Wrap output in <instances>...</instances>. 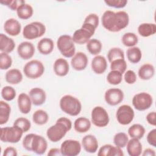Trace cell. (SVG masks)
<instances>
[{
	"label": "cell",
	"instance_id": "14",
	"mask_svg": "<svg viewBox=\"0 0 156 156\" xmlns=\"http://www.w3.org/2000/svg\"><path fill=\"white\" fill-rule=\"evenodd\" d=\"M105 102L110 105L115 106L120 104L124 99L123 91L117 88H112L107 90L104 94Z\"/></svg>",
	"mask_w": 156,
	"mask_h": 156
},
{
	"label": "cell",
	"instance_id": "37",
	"mask_svg": "<svg viewBox=\"0 0 156 156\" xmlns=\"http://www.w3.org/2000/svg\"><path fill=\"white\" fill-rule=\"evenodd\" d=\"M122 74L116 70H111L107 76V80L111 85H118L122 82Z\"/></svg>",
	"mask_w": 156,
	"mask_h": 156
},
{
	"label": "cell",
	"instance_id": "7",
	"mask_svg": "<svg viewBox=\"0 0 156 156\" xmlns=\"http://www.w3.org/2000/svg\"><path fill=\"white\" fill-rule=\"evenodd\" d=\"M23 133L22 129L16 126L1 127L0 139L2 142L17 143L21 140Z\"/></svg>",
	"mask_w": 156,
	"mask_h": 156
},
{
	"label": "cell",
	"instance_id": "47",
	"mask_svg": "<svg viewBox=\"0 0 156 156\" xmlns=\"http://www.w3.org/2000/svg\"><path fill=\"white\" fill-rule=\"evenodd\" d=\"M125 82L128 84H133L136 81V75L132 70L127 71L124 76Z\"/></svg>",
	"mask_w": 156,
	"mask_h": 156
},
{
	"label": "cell",
	"instance_id": "24",
	"mask_svg": "<svg viewBox=\"0 0 156 156\" xmlns=\"http://www.w3.org/2000/svg\"><path fill=\"white\" fill-rule=\"evenodd\" d=\"M126 146L127 153L130 156H139L141 154L142 144L138 139L132 138L128 141Z\"/></svg>",
	"mask_w": 156,
	"mask_h": 156
},
{
	"label": "cell",
	"instance_id": "45",
	"mask_svg": "<svg viewBox=\"0 0 156 156\" xmlns=\"http://www.w3.org/2000/svg\"><path fill=\"white\" fill-rule=\"evenodd\" d=\"M104 2L107 5L116 9L124 8L127 4L126 0H105Z\"/></svg>",
	"mask_w": 156,
	"mask_h": 156
},
{
	"label": "cell",
	"instance_id": "10",
	"mask_svg": "<svg viewBox=\"0 0 156 156\" xmlns=\"http://www.w3.org/2000/svg\"><path fill=\"white\" fill-rule=\"evenodd\" d=\"M92 123L98 127H104L109 122V116L105 108L101 106H96L91 111Z\"/></svg>",
	"mask_w": 156,
	"mask_h": 156
},
{
	"label": "cell",
	"instance_id": "33",
	"mask_svg": "<svg viewBox=\"0 0 156 156\" xmlns=\"http://www.w3.org/2000/svg\"><path fill=\"white\" fill-rule=\"evenodd\" d=\"M145 133L144 127L140 124H134L128 129V134L131 138L141 139Z\"/></svg>",
	"mask_w": 156,
	"mask_h": 156
},
{
	"label": "cell",
	"instance_id": "49",
	"mask_svg": "<svg viewBox=\"0 0 156 156\" xmlns=\"http://www.w3.org/2000/svg\"><path fill=\"white\" fill-rule=\"evenodd\" d=\"M112 147V145L109 144L102 146L99 149L98 155L99 156H109Z\"/></svg>",
	"mask_w": 156,
	"mask_h": 156
},
{
	"label": "cell",
	"instance_id": "12",
	"mask_svg": "<svg viewBox=\"0 0 156 156\" xmlns=\"http://www.w3.org/2000/svg\"><path fill=\"white\" fill-rule=\"evenodd\" d=\"M135 113L129 105H122L117 110L116 117L118 122L121 125H128L133 119Z\"/></svg>",
	"mask_w": 156,
	"mask_h": 156
},
{
	"label": "cell",
	"instance_id": "38",
	"mask_svg": "<svg viewBox=\"0 0 156 156\" xmlns=\"http://www.w3.org/2000/svg\"><path fill=\"white\" fill-rule=\"evenodd\" d=\"M129 141L128 136L124 132L117 133L113 137V143L116 146L120 148L124 147Z\"/></svg>",
	"mask_w": 156,
	"mask_h": 156
},
{
	"label": "cell",
	"instance_id": "4",
	"mask_svg": "<svg viewBox=\"0 0 156 156\" xmlns=\"http://www.w3.org/2000/svg\"><path fill=\"white\" fill-rule=\"evenodd\" d=\"M59 104L61 110L70 116L78 115L82 110L80 101L69 94L63 96L60 99Z\"/></svg>",
	"mask_w": 156,
	"mask_h": 156
},
{
	"label": "cell",
	"instance_id": "29",
	"mask_svg": "<svg viewBox=\"0 0 156 156\" xmlns=\"http://www.w3.org/2000/svg\"><path fill=\"white\" fill-rule=\"evenodd\" d=\"M138 32L143 37H149L155 34L156 25L155 23H142L138 27Z\"/></svg>",
	"mask_w": 156,
	"mask_h": 156
},
{
	"label": "cell",
	"instance_id": "32",
	"mask_svg": "<svg viewBox=\"0 0 156 156\" xmlns=\"http://www.w3.org/2000/svg\"><path fill=\"white\" fill-rule=\"evenodd\" d=\"M11 112V107L5 101H0V124L3 125L9 121Z\"/></svg>",
	"mask_w": 156,
	"mask_h": 156
},
{
	"label": "cell",
	"instance_id": "53",
	"mask_svg": "<svg viewBox=\"0 0 156 156\" xmlns=\"http://www.w3.org/2000/svg\"><path fill=\"white\" fill-rule=\"evenodd\" d=\"M142 155L143 156H155V152L154 149H151V148H147L146 149H145L143 152V153L142 154Z\"/></svg>",
	"mask_w": 156,
	"mask_h": 156
},
{
	"label": "cell",
	"instance_id": "43",
	"mask_svg": "<svg viewBox=\"0 0 156 156\" xmlns=\"http://www.w3.org/2000/svg\"><path fill=\"white\" fill-rule=\"evenodd\" d=\"M12 65V59L7 53L1 52L0 54V68L2 70L7 69Z\"/></svg>",
	"mask_w": 156,
	"mask_h": 156
},
{
	"label": "cell",
	"instance_id": "44",
	"mask_svg": "<svg viewBox=\"0 0 156 156\" xmlns=\"http://www.w3.org/2000/svg\"><path fill=\"white\" fill-rule=\"evenodd\" d=\"M0 2L8 7L12 10H16L20 5L26 3L23 0H1Z\"/></svg>",
	"mask_w": 156,
	"mask_h": 156
},
{
	"label": "cell",
	"instance_id": "20",
	"mask_svg": "<svg viewBox=\"0 0 156 156\" xmlns=\"http://www.w3.org/2000/svg\"><path fill=\"white\" fill-rule=\"evenodd\" d=\"M82 145L86 152L95 153L98 148V141L94 135H87L82 139Z\"/></svg>",
	"mask_w": 156,
	"mask_h": 156
},
{
	"label": "cell",
	"instance_id": "16",
	"mask_svg": "<svg viewBox=\"0 0 156 156\" xmlns=\"http://www.w3.org/2000/svg\"><path fill=\"white\" fill-rule=\"evenodd\" d=\"M88 59L87 55L82 52H77L71 60V65L73 68L76 71L85 69L88 65Z\"/></svg>",
	"mask_w": 156,
	"mask_h": 156
},
{
	"label": "cell",
	"instance_id": "3",
	"mask_svg": "<svg viewBox=\"0 0 156 156\" xmlns=\"http://www.w3.org/2000/svg\"><path fill=\"white\" fill-rule=\"evenodd\" d=\"M23 147L34 153L43 154L48 148V143L46 139L41 135L35 133H29L26 135L23 140Z\"/></svg>",
	"mask_w": 156,
	"mask_h": 156
},
{
	"label": "cell",
	"instance_id": "31",
	"mask_svg": "<svg viewBox=\"0 0 156 156\" xmlns=\"http://www.w3.org/2000/svg\"><path fill=\"white\" fill-rule=\"evenodd\" d=\"M127 58L132 63H138L142 57V53L140 49L136 46L129 48L126 51Z\"/></svg>",
	"mask_w": 156,
	"mask_h": 156
},
{
	"label": "cell",
	"instance_id": "13",
	"mask_svg": "<svg viewBox=\"0 0 156 156\" xmlns=\"http://www.w3.org/2000/svg\"><path fill=\"white\" fill-rule=\"evenodd\" d=\"M60 151L62 155L76 156L81 151V144L77 140H66L61 144Z\"/></svg>",
	"mask_w": 156,
	"mask_h": 156
},
{
	"label": "cell",
	"instance_id": "22",
	"mask_svg": "<svg viewBox=\"0 0 156 156\" xmlns=\"http://www.w3.org/2000/svg\"><path fill=\"white\" fill-rule=\"evenodd\" d=\"M55 74L60 77H63L68 74L69 66L68 61L63 58H57L53 65Z\"/></svg>",
	"mask_w": 156,
	"mask_h": 156
},
{
	"label": "cell",
	"instance_id": "27",
	"mask_svg": "<svg viewBox=\"0 0 156 156\" xmlns=\"http://www.w3.org/2000/svg\"><path fill=\"white\" fill-rule=\"evenodd\" d=\"M138 74L139 77L142 80H149L155 74L154 66L149 63L144 64L139 68Z\"/></svg>",
	"mask_w": 156,
	"mask_h": 156
},
{
	"label": "cell",
	"instance_id": "35",
	"mask_svg": "<svg viewBox=\"0 0 156 156\" xmlns=\"http://www.w3.org/2000/svg\"><path fill=\"white\" fill-rule=\"evenodd\" d=\"M49 119V116L47 112L43 110H37L32 115V120L37 125L45 124Z\"/></svg>",
	"mask_w": 156,
	"mask_h": 156
},
{
	"label": "cell",
	"instance_id": "2",
	"mask_svg": "<svg viewBox=\"0 0 156 156\" xmlns=\"http://www.w3.org/2000/svg\"><path fill=\"white\" fill-rule=\"evenodd\" d=\"M71 127V121L67 118L61 117L56 121L54 125L48 129L46 135L51 141L56 143L61 140Z\"/></svg>",
	"mask_w": 156,
	"mask_h": 156
},
{
	"label": "cell",
	"instance_id": "26",
	"mask_svg": "<svg viewBox=\"0 0 156 156\" xmlns=\"http://www.w3.org/2000/svg\"><path fill=\"white\" fill-rule=\"evenodd\" d=\"M23 74L18 69H11L9 70L5 76V80L11 85H16L20 83L23 80Z\"/></svg>",
	"mask_w": 156,
	"mask_h": 156
},
{
	"label": "cell",
	"instance_id": "28",
	"mask_svg": "<svg viewBox=\"0 0 156 156\" xmlns=\"http://www.w3.org/2000/svg\"><path fill=\"white\" fill-rule=\"evenodd\" d=\"M91 127L90 121L85 117H79L74 122V128L79 133H85Z\"/></svg>",
	"mask_w": 156,
	"mask_h": 156
},
{
	"label": "cell",
	"instance_id": "40",
	"mask_svg": "<svg viewBox=\"0 0 156 156\" xmlns=\"http://www.w3.org/2000/svg\"><path fill=\"white\" fill-rule=\"evenodd\" d=\"M107 58L110 63L116 59H124V51L119 48H111L107 53Z\"/></svg>",
	"mask_w": 156,
	"mask_h": 156
},
{
	"label": "cell",
	"instance_id": "50",
	"mask_svg": "<svg viewBox=\"0 0 156 156\" xmlns=\"http://www.w3.org/2000/svg\"><path fill=\"white\" fill-rule=\"evenodd\" d=\"M18 155L17 150L12 146L6 147L3 152V156H16Z\"/></svg>",
	"mask_w": 156,
	"mask_h": 156
},
{
	"label": "cell",
	"instance_id": "34",
	"mask_svg": "<svg viewBox=\"0 0 156 156\" xmlns=\"http://www.w3.org/2000/svg\"><path fill=\"white\" fill-rule=\"evenodd\" d=\"M88 51L92 55H98L101 51L102 45L101 42L96 38L90 39L86 45Z\"/></svg>",
	"mask_w": 156,
	"mask_h": 156
},
{
	"label": "cell",
	"instance_id": "21",
	"mask_svg": "<svg viewBox=\"0 0 156 156\" xmlns=\"http://www.w3.org/2000/svg\"><path fill=\"white\" fill-rule=\"evenodd\" d=\"M18 107L21 113L23 114H27L31 110L32 101L27 94L22 93L19 94L17 99Z\"/></svg>",
	"mask_w": 156,
	"mask_h": 156
},
{
	"label": "cell",
	"instance_id": "11",
	"mask_svg": "<svg viewBox=\"0 0 156 156\" xmlns=\"http://www.w3.org/2000/svg\"><path fill=\"white\" fill-rule=\"evenodd\" d=\"M153 103L152 96L146 92L136 94L132 98V104L138 111H144L149 108Z\"/></svg>",
	"mask_w": 156,
	"mask_h": 156
},
{
	"label": "cell",
	"instance_id": "51",
	"mask_svg": "<svg viewBox=\"0 0 156 156\" xmlns=\"http://www.w3.org/2000/svg\"><path fill=\"white\" fill-rule=\"evenodd\" d=\"M155 118H156V113L155 112H152L149 113L147 116H146V121L147 122L151 124V126H155L156 125V121H155Z\"/></svg>",
	"mask_w": 156,
	"mask_h": 156
},
{
	"label": "cell",
	"instance_id": "15",
	"mask_svg": "<svg viewBox=\"0 0 156 156\" xmlns=\"http://www.w3.org/2000/svg\"><path fill=\"white\" fill-rule=\"evenodd\" d=\"M35 47L34 44L29 41L21 42L17 48L18 55L23 60L31 58L35 54Z\"/></svg>",
	"mask_w": 156,
	"mask_h": 156
},
{
	"label": "cell",
	"instance_id": "46",
	"mask_svg": "<svg viewBox=\"0 0 156 156\" xmlns=\"http://www.w3.org/2000/svg\"><path fill=\"white\" fill-rule=\"evenodd\" d=\"M83 23L91 24L96 29L99 25V16L96 13H90L86 16Z\"/></svg>",
	"mask_w": 156,
	"mask_h": 156
},
{
	"label": "cell",
	"instance_id": "52",
	"mask_svg": "<svg viewBox=\"0 0 156 156\" xmlns=\"http://www.w3.org/2000/svg\"><path fill=\"white\" fill-rule=\"evenodd\" d=\"M60 155H62L60 149H58V148H52L49 151L48 153V155H51V156Z\"/></svg>",
	"mask_w": 156,
	"mask_h": 156
},
{
	"label": "cell",
	"instance_id": "9",
	"mask_svg": "<svg viewBox=\"0 0 156 156\" xmlns=\"http://www.w3.org/2000/svg\"><path fill=\"white\" fill-rule=\"evenodd\" d=\"M44 72V66L41 62L32 60L26 63L23 68L24 75L29 79H36L40 77Z\"/></svg>",
	"mask_w": 156,
	"mask_h": 156
},
{
	"label": "cell",
	"instance_id": "39",
	"mask_svg": "<svg viewBox=\"0 0 156 156\" xmlns=\"http://www.w3.org/2000/svg\"><path fill=\"white\" fill-rule=\"evenodd\" d=\"M127 66V63L124 59H116L110 62L111 70H116L122 74L126 71Z\"/></svg>",
	"mask_w": 156,
	"mask_h": 156
},
{
	"label": "cell",
	"instance_id": "17",
	"mask_svg": "<svg viewBox=\"0 0 156 156\" xmlns=\"http://www.w3.org/2000/svg\"><path fill=\"white\" fill-rule=\"evenodd\" d=\"M29 97L34 105L39 106L43 105L46 99L45 91L41 88L35 87L32 88L29 92Z\"/></svg>",
	"mask_w": 156,
	"mask_h": 156
},
{
	"label": "cell",
	"instance_id": "36",
	"mask_svg": "<svg viewBox=\"0 0 156 156\" xmlns=\"http://www.w3.org/2000/svg\"><path fill=\"white\" fill-rule=\"evenodd\" d=\"M122 43L127 47H133L135 46L138 41L137 35L132 32H127L123 35L122 37Z\"/></svg>",
	"mask_w": 156,
	"mask_h": 156
},
{
	"label": "cell",
	"instance_id": "25",
	"mask_svg": "<svg viewBox=\"0 0 156 156\" xmlns=\"http://www.w3.org/2000/svg\"><path fill=\"white\" fill-rule=\"evenodd\" d=\"M15 47L14 40L4 34H0V50L2 52L10 53L12 52Z\"/></svg>",
	"mask_w": 156,
	"mask_h": 156
},
{
	"label": "cell",
	"instance_id": "5",
	"mask_svg": "<svg viewBox=\"0 0 156 156\" xmlns=\"http://www.w3.org/2000/svg\"><path fill=\"white\" fill-rule=\"evenodd\" d=\"M57 47L62 55L65 57L71 58L76 54L74 42L72 37L69 35L60 36L57 41Z\"/></svg>",
	"mask_w": 156,
	"mask_h": 156
},
{
	"label": "cell",
	"instance_id": "6",
	"mask_svg": "<svg viewBox=\"0 0 156 156\" xmlns=\"http://www.w3.org/2000/svg\"><path fill=\"white\" fill-rule=\"evenodd\" d=\"M96 28L91 24L83 23L81 28L76 30L73 35V41L79 44L87 43L94 34Z\"/></svg>",
	"mask_w": 156,
	"mask_h": 156
},
{
	"label": "cell",
	"instance_id": "19",
	"mask_svg": "<svg viewBox=\"0 0 156 156\" xmlns=\"http://www.w3.org/2000/svg\"><path fill=\"white\" fill-rule=\"evenodd\" d=\"M4 31L11 36H17L21 32V26L20 22L15 18L8 19L4 24Z\"/></svg>",
	"mask_w": 156,
	"mask_h": 156
},
{
	"label": "cell",
	"instance_id": "30",
	"mask_svg": "<svg viewBox=\"0 0 156 156\" xmlns=\"http://www.w3.org/2000/svg\"><path fill=\"white\" fill-rule=\"evenodd\" d=\"M34 13L32 7L29 4H23L18 7L16 10L18 17L21 20H27L30 18Z\"/></svg>",
	"mask_w": 156,
	"mask_h": 156
},
{
	"label": "cell",
	"instance_id": "18",
	"mask_svg": "<svg viewBox=\"0 0 156 156\" xmlns=\"http://www.w3.org/2000/svg\"><path fill=\"white\" fill-rule=\"evenodd\" d=\"M91 66L92 70L97 74H103L107 68V62L106 58L100 55L95 56L91 60Z\"/></svg>",
	"mask_w": 156,
	"mask_h": 156
},
{
	"label": "cell",
	"instance_id": "1",
	"mask_svg": "<svg viewBox=\"0 0 156 156\" xmlns=\"http://www.w3.org/2000/svg\"><path fill=\"white\" fill-rule=\"evenodd\" d=\"M101 22L103 27L107 30L117 32L128 26L129 17L128 13L124 11L114 12L106 10L102 16Z\"/></svg>",
	"mask_w": 156,
	"mask_h": 156
},
{
	"label": "cell",
	"instance_id": "48",
	"mask_svg": "<svg viewBox=\"0 0 156 156\" xmlns=\"http://www.w3.org/2000/svg\"><path fill=\"white\" fill-rule=\"evenodd\" d=\"M146 140L147 143L152 146L156 147V129L151 130L147 135Z\"/></svg>",
	"mask_w": 156,
	"mask_h": 156
},
{
	"label": "cell",
	"instance_id": "23",
	"mask_svg": "<svg viewBox=\"0 0 156 156\" xmlns=\"http://www.w3.org/2000/svg\"><path fill=\"white\" fill-rule=\"evenodd\" d=\"M54 48V41L49 38H43L41 39L37 44L38 51L43 55H48L51 54L53 51Z\"/></svg>",
	"mask_w": 156,
	"mask_h": 156
},
{
	"label": "cell",
	"instance_id": "8",
	"mask_svg": "<svg viewBox=\"0 0 156 156\" xmlns=\"http://www.w3.org/2000/svg\"><path fill=\"white\" fill-rule=\"evenodd\" d=\"M46 32V27L41 22H32L24 26L23 37L27 40H34L43 36Z\"/></svg>",
	"mask_w": 156,
	"mask_h": 156
},
{
	"label": "cell",
	"instance_id": "42",
	"mask_svg": "<svg viewBox=\"0 0 156 156\" xmlns=\"http://www.w3.org/2000/svg\"><path fill=\"white\" fill-rule=\"evenodd\" d=\"M13 126L20 127L24 133L30 130L31 123L28 119L23 117H20L14 121Z\"/></svg>",
	"mask_w": 156,
	"mask_h": 156
},
{
	"label": "cell",
	"instance_id": "41",
	"mask_svg": "<svg viewBox=\"0 0 156 156\" xmlns=\"http://www.w3.org/2000/svg\"><path fill=\"white\" fill-rule=\"evenodd\" d=\"M16 95V91L12 87L5 86L2 88L1 96L4 100L7 101H12L15 99Z\"/></svg>",
	"mask_w": 156,
	"mask_h": 156
}]
</instances>
